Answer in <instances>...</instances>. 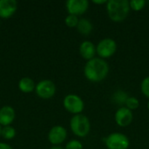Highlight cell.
Masks as SVG:
<instances>
[{"mask_svg":"<svg viewBox=\"0 0 149 149\" xmlns=\"http://www.w3.org/2000/svg\"><path fill=\"white\" fill-rule=\"evenodd\" d=\"M109 73V65L105 59L94 58L86 62L84 67L85 77L92 82L104 80Z\"/></svg>","mask_w":149,"mask_h":149,"instance_id":"cell-1","label":"cell"},{"mask_svg":"<svg viewBox=\"0 0 149 149\" xmlns=\"http://www.w3.org/2000/svg\"><path fill=\"white\" fill-rule=\"evenodd\" d=\"M107 15L114 23H121L130 13V4L127 0H109L106 4Z\"/></svg>","mask_w":149,"mask_h":149,"instance_id":"cell-2","label":"cell"},{"mask_svg":"<svg viewBox=\"0 0 149 149\" xmlns=\"http://www.w3.org/2000/svg\"><path fill=\"white\" fill-rule=\"evenodd\" d=\"M70 127L74 135L79 138H84L90 133L91 123L86 115L82 113L76 114L73 115L70 120Z\"/></svg>","mask_w":149,"mask_h":149,"instance_id":"cell-3","label":"cell"},{"mask_svg":"<svg viewBox=\"0 0 149 149\" xmlns=\"http://www.w3.org/2000/svg\"><path fill=\"white\" fill-rule=\"evenodd\" d=\"M104 141L107 149H128L130 145L128 137L119 132L110 134Z\"/></svg>","mask_w":149,"mask_h":149,"instance_id":"cell-4","label":"cell"},{"mask_svg":"<svg viewBox=\"0 0 149 149\" xmlns=\"http://www.w3.org/2000/svg\"><path fill=\"white\" fill-rule=\"evenodd\" d=\"M117 51V44L114 39L106 38L101 39L96 46V53L102 59L109 58L115 54Z\"/></svg>","mask_w":149,"mask_h":149,"instance_id":"cell-5","label":"cell"},{"mask_svg":"<svg viewBox=\"0 0 149 149\" xmlns=\"http://www.w3.org/2000/svg\"><path fill=\"white\" fill-rule=\"evenodd\" d=\"M63 106L67 112L74 115L80 114L85 108V104L83 100L79 95L72 94V93L68 94L64 98Z\"/></svg>","mask_w":149,"mask_h":149,"instance_id":"cell-6","label":"cell"},{"mask_svg":"<svg viewBox=\"0 0 149 149\" xmlns=\"http://www.w3.org/2000/svg\"><path fill=\"white\" fill-rule=\"evenodd\" d=\"M35 92L37 95L43 100L52 99L56 93V86L50 79H43L36 85Z\"/></svg>","mask_w":149,"mask_h":149,"instance_id":"cell-7","label":"cell"},{"mask_svg":"<svg viewBox=\"0 0 149 149\" xmlns=\"http://www.w3.org/2000/svg\"><path fill=\"white\" fill-rule=\"evenodd\" d=\"M65 8L70 15L81 16L89 8V2L87 0H68L65 3Z\"/></svg>","mask_w":149,"mask_h":149,"instance_id":"cell-8","label":"cell"},{"mask_svg":"<svg viewBox=\"0 0 149 149\" xmlns=\"http://www.w3.org/2000/svg\"><path fill=\"white\" fill-rule=\"evenodd\" d=\"M66 129L59 125L52 127L48 133V141L53 146H59L66 140Z\"/></svg>","mask_w":149,"mask_h":149,"instance_id":"cell-9","label":"cell"},{"mask_svg":"<svg viewBox=\"0 0 149 149\" xmlns=\"http://www.w3.org/2000/svg\"><path fill=\"white\" fill-rule=\"evenodd\" d=\"M133 120H134L133 111H131L126 107H120L114 114V120L116 124L120 127H128L132 123Z\"/></svg>","mask_w":149,"mask_h":149,"instance_id":"cell-10","label":"cell"},{"mask_svg":"<svg viewBox=\"0 0 149 149\" xmlns=\"http://www.w3.org/2000/svg\"><path fill=\"white\" fill-rule=\"evenodd\" d=\"M17 9L16 0H0V17L9 18L12 17Z\"/></svg>","mask_w":149,"mask_h":149,"instance_id":"cell-11","label":"cell"},{"mask_svg":"<svg viewBox=\"0 0 149 149\" xmlns=\"http://www.w3.org/2000/svg\"><path fill=\"white\" fill-rule=\"evenodd\" d=\"M79 51L80 56L84 59H86L87 61H89V60H91V59L95 58L96 46H95V45L93 42H91L89 40L83 41L80 44V45H79Z\"/></svg>","mask_w":149,"mask_h":149,"instance_id":"cell-12","label":"cell"},{"mask_svg":"<svg viewBox=\"0 0 149 149\" xmlns=\"http://www.w3.org/2000/svg\"><path fill=\"white\" fill-rule=\"evenodd\" d=\"M16 117L15 110L10 106H4L0 108V126H10Z\"/></svg>","mask_w":149,"mask_h":149,"instance_id":"cell-13","label":"cell"},{"mask_svg":"<svg viewBox=\"0 0 149 149\" xmlns=\"http://www.w3.org/2000/svg\"><path fill=\"white\" fill-rule=\"evenodd\" d=\"M18 88L24 93H31L35 91L36 84L32 79L29 77H24L18 82Z\"/></svg>","mask_w":149,"mask_h":149,"instance_id":"cell-14","label":"cell"},{"mask_svg":"<svg viewBox=\"0 0 149 149\" xmlns=\"http://www.w3.org/2000/svg\"><path fill=\"white\" fill-rule=\"evenodd\" d=\"M77 31L83 36H88L93 30V25L88 18H79L77 25Z\"/></svg>","mask_w":149,"mask_h":149,"instance_id":"cell-15","label":"cell"},{"mask_svg":"<svg viewBox=\"0 0 149 149\" xmlns=\"http://www.w3.org/2000/svg\"><path fill=\"white\" fill-rule=\"evenodd\" d=\"M128 98H129V96L127 95V93H125L124 91L119 90L113 93L112 100H113V103L117 104L118 106H120V107H125L126 102Z\"/></svg>","mask_w":149,"mask_h":149,"instance_id":"cell-16","label":"cell"},{"mask_svg":"<svg viewBox=\"0 0 149 149\" xmlns=\"http://www.w3.org/2000/svg\"><path fill=\"white\" fill-rule=\"evenodd\" d=\"M1 136L5 140H12L16 136V130L11 126H6L2 127Z\"/></svg>","mask_w":149,"mask_h":149,"instance_id":"cell-17","label":"cell"},{"mask_svg":"<svg viewBox=\"0 0 149 149\" xmlns=\"http://www.w3.org/2000/svg\"><path fill=\"white\" fill-rule=\"evenodd\" d=\"M129 4H130L131 10L134 11H140L145 7L146 1L145 0H132V1H129Z\"/></svg>","mask_w":149,"mask_h":149,"instance_id":"cell-18","label":"cell"},{"mask_svg":"<svg viewBox=\"0 0 149 149\" xmlns=\"http://www.w3.org/2000/svg\"><path fill=\"white\" fill-rule=\"evenodd\" d=\"M79 17L74 16V15H70V14L65 19V23L66 26H68L69 28H76L79 24Z\"/></svg>","mask_w":149,"mask_h":149,"instance_id":"cell-19","label":"cell"},{"mask_svg":"<svg viewBox=\"0 0 149 149\" xmlns=\"http://www.w3.org/2000/svg\"><path fill=\"white\" fill-rule=\"evenodd\" d=\"M139 106H140V101H139V100H138L137 98L132 97V96L129 97V98L127 99V102H126V105H125V107H127L128 109H130L131 111L137 109V108L139 107Z\"/></svg>","mask_w":149,"mask_h":149,"instance_id":"cell-20","label":"cell"},{"mask_svg":"<svg viewBox=\"0 0 149 149\" xmlns=\"http://www.w3.org/2000/svg\"><path fill=\"white\" fill-rule=\"evenodd\" d=\"M141 91L142 94L149 99V76L146 77L141 84Z\"/></svg>","mask_w":149,"mask_h":149,"instance_id":"cell-21","label":"cell"},{"mask_svg":"<svg viewBox=\"0 0 149 149\" xmlns=\"http://www.w3.org/2000/svg\"><path fill=\"white\" fill-rule=\"evenodd\" d=\"M65 149H83V144L78 140H71L66 143Z\"/></svg>","mask_w":149,"mask_h":149,"instance_id":"cell-22","label":"cell"},{"mask_svg":"<svg viewBox=\"0 0 149 149\" xmlns=\"http://www.w3.org/2000/svg\"><path fill=\"white\" fill-rule=\"evenodd\" d=\"M0 149H12V148L7 143L0 142Z\"/></svg>","mask_w":149,"mask_h":149,"instance_id":"cell-23","label":"cell"},{"mask_svg":"<svg viewBox=\"0 0 149 149\" xmlns=\"http://www.w3.org/2000/svg\"><path fill=\"white\" fill-rule=\"evenodd\" d=\"M93 3L95 4H107V0H93Z\"/></svg>","mask_w":149,"mask_h":149,"instance_id":"cell-24","label":"cell"},{"mask_svg":"<svg viewBox=\"0 0 149 149\" xmlns=\"http://www.w3.org/2000/svg\"><path fill=\"white\" fill-rule=\"evenodd\" d=\"M49 149H65L63 148L62 147H59V146H53V147H52L51 148Z\"/></svg>","mask_w":149,"mask_h":149,"instance_id":"cell-25","label":"cell"},{"mask_svg":"<svg viewBox=\"0 0 149 149\" xmlns=\"http://www.w3.org/2000/svg\"><path fill=\"white\" fill-rule=\"evenodd\" d=\"M1 131H2V127L0 126V136H1Z\"/></svg>","mask_w":149,"mask_h":149,"instance_id":"cell-26","label":"cell"},{"mask_svg":"<svg viewBox=\"0 0 149 149\" xmlns=\"http://www.w3.org/2000/svg\"><path fill=\"white\" fill-rule=\"evenodd\" d=\"M148 108L149 109V100H148Z\"/></svg>","mask_w":149,"mask_h":149,"instance_id":"cell-27","label":"cell"}]
</instances>
